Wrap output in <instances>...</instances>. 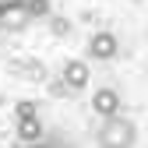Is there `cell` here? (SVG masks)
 Returning a JSON list of instances; mask_svg holds the SVG:
<instances>
[{
    "instance_id": "obj_1",
    "label": "cell",
    "mask_w": 148,
    "mask_h": 148,
    "mask_svg": "<svg viewBox=\"0 0 148 148\" xmlns=\"http://www.w3.org/2000/svg\"><path fill=\"white\" fill-rule=\"evenodd\" d=\"M95 145L99 148H134L138 145V123L123 113L106 116L102 127L95 131Z\"/></svg>"
},
{
    "instance_id": "obj_4",
    "label": "cell",
    "mask_w": 148,
    "mask_h": 148,
    "mask_svg": "<svg viewBox=\"0 0 148 148\" xmlns=\"http://www.w3.org/2000/svg\"><path fill=\"white\" fill-rule=\"evenodd\" d=\"M60 74H64V85H67L71 92L88 88V78H92V71H88V64H85V60H67Z\"/></svg>"
},
{
    "instance_id": "obj_2",
    "label": "cell",
    "mask_w": 148,
    "mask_h": 148,
    "mask_svg": "<svg viewBox=\"0 0 148 148\" xmlns=\"http://www.w3.org/2000/svg\"><path fill=\"white\" fill-rule=\"evenodd\" d=\"M116 53H120V39L113 32H92L88 57H95V60H116Z\"/></svg>"
},
{
    "instance_id": "obj_3",
    "label": "cell",
    "mask_w": 148,
    "mask_h": 148,
    "mask_svg": "<svg viewBox=\"0 0 148 148\" xmlns=\"http://www.w3.org/2000/svg\"><path fill=\"white\" fill-rule=\"evenodd\" d=\"M92 109L106 120V116H116L123 113V99H120V92L116 88H95V95H92Z\"/></svg>"
},
{
    "instance_id": "obj_6",
    "label": "cell",
    "mask_w": 148,
    "mask_h": 148,
    "mask_svg": "<svg viewBox=\"0 0 148 148\" xmlns=\"http://www.w3.org/2000/svg\"><path fill=\"white\" fill-rule=\"evenodd\" d=\"M18 138H21L25 145H32V141L42 138V120H39V113H35V116H18Z\"/></svg>"
},
{
    "instance_id": "obj_7",
    "label": "cell",
    "mask_w": 148,
    "mask_h": 148,
    "mask_svg": "<svg viewBox=\"0 0 148 148\" xmlns=\"http://www.w3.org/2000/svg\"><path fill=\"white\" fill-rule=\"evenodd\" d=\"M25 7H28V18L35 21V18H46L49 14V0H25Z\"/></svg>"
},
{
    "instance_id": "obj_5",
    "label": "cell",
    "mask_w": 148,
    "mask_h": 148,
    "mask_svg": "<svg viewBox=\"0 0 148 148\" xmlns=\"http://www.w3.org/2000/svg\"><path fill=\"white\" fill-rule=\"evenodd\" d=\"M28 21H32V18H28V7H25V0H21V4H11L7 11H0V25H4L7 32H21Z\"/></svg>"
},
{
    "instance_id": "obj_8",
    "label": "cell",
    "mask_w": 148,
    "mask_h": 148,
    "mask_svg": "<svg viewBox=\"0 0 148 148\" xmlns=\"http://www.w3.org/2000/svg\"><path fill=\"white\" fill-rule=\"evenodd\" d=\"M25 148H67L60 138H39V141H32V145H25Z\"/></svg>"
},
{
    "instance_id": "obj_10",
    "label": "cell",
    "mask_w": 148,
    "mask_h": 148,
    "mask_svg": "<svg viewBox=\"0 0 148 148\" xmlns=\"http://www.w3.org/2000/svg\"><path fill=\"white\" fill-rule=\"evenodd\" d=\"M11 4H21V0H0V11H7Z\"/></svg>"
},
{
    "instance_id": "obj_9",
    "label": "cell",
    "mask_w": 148,
    "mask_h": 148,
    "mask_svg": "<svg viewBox=\"0 0 148 148\" xmlns=\"http://www.w3.org/2000/svg\"><path fill=\"white\" fill-rule=\"evenodd\" d=\"M14 113H18V116H35L39 109H35V102H32V99H21V102L14 106Z\"/></svg>"
}]
</instances>
